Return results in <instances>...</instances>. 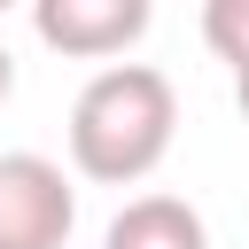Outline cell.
I'll use <instances>...</instances> for the list:
<instances>
[{
	"label": "cell",
	"instance_id": "1",
	"mask_svg": "<svg viewBox=\"0 0 249 249\" xmlns=\"http://www.w3.org/2000/svg\"><path fill=\"white\" fill-rule=\"evenodd\" d=\"M179 132V93L156 62H109L70 101V171L93 187H140Z\"/></svg>",
	"mask_w": 249,
	"mask_h": 249
},
{
	"label": "cell",
	"instance_id": "2",
	"mask_svg": "<svg viewBox=\"0 0 249 249\" xmlns=\"http://www.w3.org/2000/svg\"><path fill=\"white\" fill-rule=\"evenodd\" d=\"M78 226V187L54 156L8 148L0 156V249H62Z\"/></svg>",
	"mask_w": 249,
	"mask_h": 249
},
{
	"label": "cell",
	"instance_id": "3",
	"mask_svg": "<svg viewBox=\"0 0 249 249\" xmlns=\"http://www.w3.org/2000/svg\"><path fill=\"white\" fill-rule=\"evenodd\" d=\"M31 31H39L54 54L101 62V70H109L124 47H140L148 0H39V8H31Z\"/></svg>",
	"mask_w": 249,
	"mask_h": 249
},
{
	"label": "cell",
	"instance_id": "4",
	"mask_svg": "<svg viewBox=\"0 0 249 249\" xmlns=\"http://www.w3.org/2000/svg\"><path fill=\"white\" fill-rule=\"evenodd\" d=\"M101 249H210V226L187 195H132L109 218Z\"/></svg>",
	"mask_w": 249,
	"mask_h": 249
},
{
	"label": "cell",
	"instance_id": "5",
	"mask_svg": "<svg viewBox=\"0 0 249 249\" xmlns=\"http://www.w3.org/2000/svg\"><path fill=\"white\" fill-rule=\"evenodd\" d=\"M202 47L218 62H233V78L249 70V0H210L202 8Z\"/></svg>",
	"mask_w": 249,
	"mask_h": 249
},
{
	"label": "cell",
	"instance_id": "6",
	"mask_svg": "<svg viewBox=\"0 0 249 249\" xmlns=\"http://www.w3.org/2000/svg\"><path fill=\"white\" fill-rule=\"evenodd\" d=\"M8 93H16V54H8V39H0V109H8Z\"/></svg>",
	"mask_w": 249,
	"mask_h": 249
},
{
	"label": "cell",
	"instance_id": "7",
	"mask_svg": "<svg viewBox=\"0 0 249 249\" xmlns=\"http://www.w3.org/2000/svg\"><path fill=\"white\" fill-rule=\"evenodd\" d=\"M233 101H241V117H249V70H241V78H233Z\"/></svg>",
	"mask_w": 249,
	"mask_h": 249
}]
</instances>
